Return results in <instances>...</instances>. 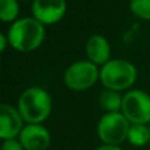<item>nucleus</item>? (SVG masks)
<instances>
[{"mask_svg": "<svg viewBox=\"0 0 150 150\" xmlns=\"http://www.w3.org/2000/svg\"><path fill=\"white\" fill-rule=\"evenodd\" d=\"M44 37V25L32 17L20 18L13 23L8 30V41L20 52H30L38 47Z\"/></svg>", "mask_w": 150, "mask_h": 150, "instance_id": "f257e3e1", "label": "nucleus"}, {"mask_svg": "<svg viewBox=\"0 0 150 150\" xmlns=\"http://www.w3.org/2000/svg\"><path fill=\"white\" fill-rule=\"evenodd\" d=\"M137 71L132 63L124 59H112L103 66L100 79L108 90H124L133 84Z\"/></svg>", "mask_w": 150, "mask_h": 150, "instance_id": "7ed1b4c3", "label": "nucleus"}, {"mask_svg": "<svg viewBox=\"0 0 150 150\" xmlns=\"http://www.w3.org/2000/svg\"><path fill=\"white\" fill-rule=\"evenodd\" d=\"M130 9L138 17L150 20V0H130Z\"/></svg>", "mask_w": 150, "mask_h": 150, "instance_id": "4468645a", "label": "nucleus"}, {"mask_svg": "<svg viewBox=\"0 0 150 150\" xmlns=\"http://www.w3.org/2000/svg\"><path fill=\"white\" fill-rule=\"evenodd\" d=\"M99 103L105 111L117 112V109L122 105V98L115 90H104L99 96Z\"/></svg>", "mask_w": 150, "mask_h": 150, "instance_id": "9b49d317", "label": "nucleus"}, {"mask_svg": "<svg viewBox=\"0 0 150 150\" xmlns=\"http://www.w3.org/2000/svg\"><path fill=\"white\" fill-rule=\"evenodd\" d=\"M17 12L18 5L16 0H0V17L3 21H12Z\"/></svg>", "mask_w": 150, "mask_h": 150, "instance_id": "ddd939ff", "label": "nucleus"}, {"mask_svg": "<svg viewBox=\"0 0 150 150\" xmlns=\"http://www.w3.org/2000/svg\"><path fill=\"white\" fill-rule=\"evenodd\" d=\"M0 41H1V50H4L5 49V37L3 36H0Z\"/></svg>", "mask_w": 150, "mask_h": 150, "instance_id": "f3484780", "label": "nucleus"}, {"mask_svg": "<svg viewBox=\"0 0 150 150\" xmlns=\"http://www.w3.org/2000/svg\"><path fill=\"white\" fill-rule=\"evenodd\" d=\"M98 79V69L95 63L78 61L73 63L65 73V83L71 90H86Z\"/></svg>", "mask_w": 150, "mask_h": 150, "instance_id": "423d86ee", "label": "nucleus"}, {"mask_svg": "<svg viewBox=\"0 0 150 150\" xmlns=\"http://www.w3.org/2000/svg\"><path fill=\"white\" fill-rule=\"evenodd\" d=\"M17 105L18 112L25 121L29 124H38L49 116L52 100L45 90L32 87L21 93Z\"/></svg>", "mask_w": 150, "mask_h": 150, "instance_id": "f03ea898", "label": "nucleus"}, {"mask_svg": "<svg viewBox=\"0 0 150 150\" xmlns=\"http://www.w3.org/2000/svg\"><path fill=\"white\" fill-rule=\"evenodd\" d=\"M20 142L25 150H46L50 145V133L40 124H29L21 130Z\"/></svg>", "mask_w": 150, "mask_h": 150, "instance_id": "1a4fd4ad", "label": "nucleus"}, {"mask_svg": "<svg viewBox=\"0 0 150 150\" xmlns=\"http://www.w3.org/2000/svg\"><path fill=\"white\" fill-rule=\"evenodd\" d=\"M23 117L20 112L13 107L3 103L0 105V137L3 140H12L16 136H20L23 128Z\"/></svg>", "mask_w": 150, "mask_h": 150, "instance_id": "6e6552de", "label": "nucleus"}, {"mask_svg": "<svg viewBox=\"0 0 150 150\" xmlns=\"http://www.w3.org/2000/svg\"><path fill=\"white\" fill-rule=\"evenodd\" d=\"M34 18L41 24L57 23L66 11L65 0H34L32 5Z\"/></svg>", "mask_w": 150, "mask_h": 150, "instance_id": "0eeeda50", "label": "nucleus"}, {"mask_svg": "<svg viewBox=\"0 0 150 150\" xmlns=\"http://www.w3.org/2000/svg\"><path fill=\"white\" fill-rule=\"evenodd\" d=\"M86 52L92 63L105 65L109 58V44L103 36H91L86 44Z\"/></svg>", "mask_w": 150, "mask_h": 150, "instance_id": "9d476101", "label": "nucleus"}, {"mask_svg": "<svg viewBox=\"0 0 150 150\" xmlns=\"http://www.w3.org/2000/svg\"><path fill=\"white\" fill-rule=\"evenodd\" d=\"M122 115L133 124L150 121V96L141 90H133L122 98Z\"/></svg>", "mask_w": 150, "mask_h": 150, "instance_id": "39448f33", "label": "nucleus"}, {"mask_svg": "<svg viewBox=\"0 0 150 150\" xmlns=\"http://www.w3.org/2000/svg\"><path fill=\"white\" fill-rule=\"evenodd\" d=\"M96 150H122V149H120L117 145H103Z\"/></svg>", "mask_w": 150, "mask_h": 150, "instance_id": "dca6fc26", "label": "nucleus"}, {"mask_svg": "<svg viewBox=\"0 0 150 150\" xmlns=\"http://www.w3.org/2000/svg\"><path fill=\"white\" fill-rule=\"evenodd\" d=\"M129 129V120L119 112L103 115L98 124V134L105 145H119L128 140Z\"/></svg>", "mask_w": 150, "mask_h": 150, "instance_id": "20e7f679", "label": "nucleus"}, {"mask_svg": "<svg viewBox=\"0 0 150 150\" xmlns=\"http://www.w3.org/2000/svg\"><path fill=\"white\" fill-rule=\"evenodd\" d=\"M1 150H25V149L21 145L20 141L12 138V140H5L4 142H3Z\"/></svg>", "mask_w": 150, "mask_h": 150, "instance_id": "2eb2a0df", "label": "nucleus"}, {"mask_svg": "<svg viewBox=\"0 0 150 150\" xmlns=\"http://www.w3.org/2000/svg\"><path fill=\"white\" fill-rule=\"evenodd\" d=\"M150 140V130L144 124H133L129 129L128 141L134 146H144Z\"/></svg>", "mask_w": 150, "mask_h": 150, "instance_id": "f8f14e48", "label": "nucleus"}]
</instances>
